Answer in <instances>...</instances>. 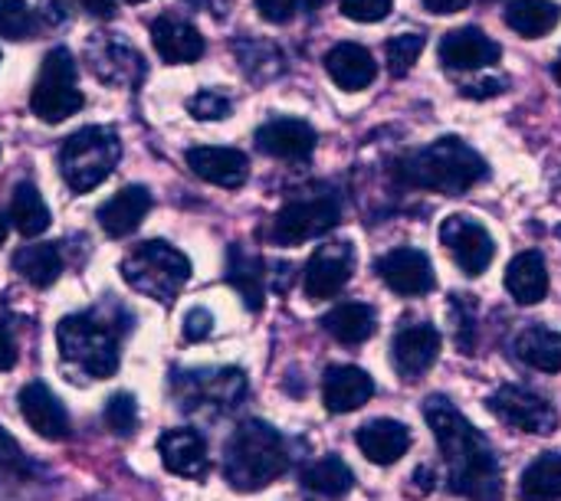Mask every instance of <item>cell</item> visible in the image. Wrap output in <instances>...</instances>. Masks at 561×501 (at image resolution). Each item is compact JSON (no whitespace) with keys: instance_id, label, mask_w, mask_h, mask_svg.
Here are the masks:
<instances>
[{"instance_id":"cell-37","label":"cell","mask_w":561,"mask_h":501,"mask_svg":"<svg viewBox=\"0 0 561 501\" xmlns=\"http://www.w3.org/2000/svg\"><path fill=\"white\" fill-rule=\"evenodd\" d=\"M36 30V13L26 0H0V36L26 39Z\"/></svg>"},{"instance_id":"cell-34","label":"cell","mask_w":561,"mask_h":501,"mask_svg":"<svg viewBox=\"0 0 561 501\" xmlns=\"http://www.w3.org/2000/svg\"><path fill=\"white\" fill-rule=\"evenodd\" d=\"M10 223L23 236H39L49 226V210L43 203V194L33 184H16L10 200Z\"/></svg>"},{"instance_id":"cell-23","label":"cell","mask_w":561,"mask_h":501,"mask_svg":"<svg viewBox=\"0 0 561 501\" xmlns=\"http://www.w3.org/2000/svg\"><path fill=\"white\" fill-rule=\"evenodd\" d=\"M358 450L375 466H394L411 450V430L398 420H371L355 433Z\"/></svg>"},{"instance_id":"cell-30","label":"cell","mask_w":561,"mask_h":501,"mask_svg":"<svg viewBox=\"0 0 561 501\" xmlns=\"http://www.w3.org/2000/svg\"><path fill=\"white\" fill-rule=\"evenodd\" d=\"M266 276H270V272H263V259H256V256H250V253L230 246V253H227V282L243 295V302H247L250 312L263 308V286H266Z\"/></svg>"},{"instance_id":"cell-25","label":"cell","mask_w":561,"mask_h":501,"mask_svg":"<svg viewBox=\"0 0 561 501\" xmlns=\"http://www.w3.org/2000/svg\"><path fill=\"white\" fill-rule=\"evenodd\" d=\"M506 292L519 305H539L549 295V269L539 249H526L506 266Z\"/></svg>"},{"instance_id":"cell-44","label":"cell","mask_w":561,"mask_h":501,"mask_svg":"<svg viewBox=\"0 0 561 501\" xmlns=\"http://www.w3.org/2000/svg\"><path fill=\"white\" fill-rule=\"evenodd\" d=\"M503 89H506V82L500 75H493V79H480V82L463 85V95H470V98H496Z\"/></svg>"},{"instance_id":"cell-11","label":"cell","mask_w":561,"mask_h":501,"mask_svg":"<svg viewBox=\"0 0 561 501\" xmlns=\"http://www.w3.org/2000/svg\"><path fill=\"white\" fill-rule=\"evenodd\" d=\"M355 272V249L352 243L339 240V243H325L312 253L309 266H306V276H302V289L312 302H322V299H335L348 279Z\"/></svg>"},{"instance_id":"cell-15","label":"cell","mask_w":561,"mask_h":501,"mask_svg":"<svg viewBox=\"0 0 561 501\" xmlns=\"http://www.w3.org/2000/svg\"><path fill=\"white\" fill-rule=\"evenodd\" d=\"M371 394H375V381L355 364L329 368L322 377V400L329 413H355L371 400Z\"/></svg>"},{"instance_id":"cell-16","label":"cell","mask_w":561,"mask_h":501,"mask_svg":"<svg viewBox=\"0 0 561 501\" xmlns=\"http://www.w3.org/2000/svg\"><path fill=\"white\" fill-rule=\"evenodd\" d=\"M256 148L270 158L306 161L316 151V128L299 118H273L256 131Z\"/></svg>"},{"instance_id":"cell-43","label":"cell","mask_w":561,"mask_h":501,"mask_svg":"<svg viewBox=\"0 0 561 501\" xmlns=\"http://www.w3.org/2000/svg\"><path fill=\"white\" fill-rule=\"evenodd\" d=\"M299 0H256V10L270 23H289L296 16Z\"/></svg>"},{"instance_id":"cell-26","label":"cell","mask_w":561,"mask_h":501,"mask_svg":"<svg viewBox=\"0 0 561 501\" xmlns=\"http://www.w3.org/2000/svg\"><path fill=\"white\" fill-rule=\"evenodd\" d=\"M184 384L191 387V400L194 404H207V407H233L243 394H247V377L237 368H224V371H201V374H187Z\"/></svg>"},{"instance_id":"cell-28","label":"cell","mask_w":561,"mask_h":501,"mask_svg":"<svg viewBox=\"0 0 561 501\" xmlns=\"http://www.w3.org/2000/svg\"><path fill=\"white\" fill-rule=\"evenodd\" d=\"M325 331L342 345H362L375 335V308L365 302H342L322 318Z\"/></svg>"},{"instance_id":"cell-36","label":"cell","mask_w":561,"mask_h":501,"mask_svg":"<svg viewBox=\"0 0 561 501\" xmlns=\"http://www.w3.org/2000/svg\"><path fill=\"white\" fill-rule=\"evenodd\" d=\"M424 46H427L424 33H398V36H391V39H388V49H385V56H388V72L398 75V79L408 75V72L414 69V62L421 59Z\"/></svg>"},{"instance_id":"cell-6","label":"cell","mask_w":561,"mask_h":501,"mask_svg":"<svg viewBox=\"0 0 561 501\" xmlns=\"http://www.w3.org/2000/svg\"><path fill=\"white\" fill-rule=\"evenodd\" d=\"M62 361L85 377H112L118 371V341L108 322L92 315H69L56 328Z\"/></svg>"},{"instance_id":"cell-10","label":"cell","mask_w":561,"mask_h":501,"mask_svg":"<svg viewBox=\"0 0 561 501\" xmlns=\"http://www.w3.org/2000/svg\"><path fill=\"white\" fill-rule=\"evenodd\" d=\"M490 410L506 423V427H513V430H519V433H533V436H549V433H556L559 430V413H556V407L546 400V397H539V394H533V391H526V387H500L493 397H490Z\"/></svg>"},{"instance_id":"cell-12","label":"cell","mask_w":561,"mask_h":501,"mask_svg":"<svg viewBox=\"0 0 561 501\" xmlns=\"http://www.w3.org/2000/svg\"><path fill=\"white\" fill-rule=\"evenodd\" d=\"M440 358V331L434 325H404L391 341V361L404 381L424 377Z\"/></svg>"},{"instance_id":"cell-4","label":"cell","mask_w":561,"mask_h":501,"mask_svg":"<svg viewBox=\"0 0 561 501\" xmlns=\"http://www.w3.org/2000/svg\"><path fill=\"white\" fill-rule=\"evenodd\" d=\"M122 276L145 299L171 305L191 279V259L181 249L161 240H151V243L135 246L131 256H125Z\"/></svg>"},{"instance_id":"cell-2","label":"cell","mask_w":561,"mask_h":501,"mask_svg":"<svg viewBox=\"0 0 561 501\" xmlns=\"http://www.w3.org/2000/svg\"><path fill=\"white\" fill-rule=\"evenodd\" d=\"M490 174L486 161L460 138H440L421 151H411L394 164V177L414 190H434L444 197L467 194Z\"/></svg>"},{"instance_id":"cell-46","label":"cell","mask_w":561,"mask_h":501,"mask_svg":"<svg viewBox=\"0 0 561 501\" xmlns=\"http://www.w3.org/2000/svg\"><path fill=\"white\" fill-rule=\"evenodd\" d=\"M0 466H20V446L3 430H0Z\"/></svg>"},{"instance_id":"cell-22","label":"cell","mask_w":561,"mask_h":501,"mask_svg":"<svg viewBox=\"0 0 561 501\" xmlns=\"http://www.w3.org/2000/svg\"><path fill=\"white\" fill-rule=\"evenodd\" d=\"M325 72L332 75V82L339 89L358 92V89H368L375 82L378 62L362 43H339L325 53Z\"/></svg>"},{"instance_id":"cell-18","label":"cell","mask_w":561,"mask_h":501,"mask_svg":"<svg viewBox=\"0 0 561 501\" xmlns=\"http://www.w3.org/2000/svg\"><path fill=\"white\" fill-rule=\"evenodd\" d=\"M85 62L92 66V72L102 82H112V85H131L141 75L138 53L131 46H125L122 39H115V36L92 39L89 49H85Z\"/></svg>"},{"instance_id":"cell-49","label":"cell","mask_w":561,"mask_h":501,"mask_svg":"<svg viewBox=\"0 0 561 501\" xmlns=\"http://www.w3.org/2000/svg\"><path fill=\"white\" fill-rule=\"evenodd\" d=\"M302 7H306L309 13H316V10L322 7V0H302Z\"/></svg>"},{"instance_id":"cell-24","label":"cell","mask_w":561,"mask_h":501,"mask_svg":"<svg viewBox=\"0 0 561 501\" xmlns=\"http://www.w3.org/2000/svg\"><path fill=\"white\" fill-rule=\"evenodd\" d=\"M148 210H151V194H148V187H141V184L122 187L108 203L99 207V226H102L108 236L122 240V236H128V233L138 230V223L145 220Z\"/></svg>"},{"instance_id":"cell-35","label":"cell","mask_w":561,"mask_h":501,"mask_svg":"<svg viewBox=\"0 0 561 501\" xmlns=\"http://www.w3.org/2000/svg\"><path fill=\"white\" fill-rule=\"evenodd\" d=\"M240 66L253 75V79H273L276 72H283V56L276 46L270 43H256V39H243L233 46Z\"/></svg>"},{"instance_id":"cell-29","label":"cell","mask_w":561,"mask_h":501,"mask_svg":"<svg viewBox=\"0 0 561 501\" xmlns=\"http://www.w3.org/2000/svg\"><path fill=\"white\" fill-rule=\"evenodd\" d=\"M561 10L556 0H513L506 7V26L526 39H539L559 26Z\"/></svg>"},{"instance_id":"cell-8","label":"cell","mask_w":561,"mask_h":501,"mask_svg":"<svg viewBox=\"0 0 561 501\" xmlns=\"http://www.w3.org/2000/svg\"><path fill=\"white\" fill-rule=\"evenodd\" d=\"M342 220V207L332 194H319V197H302L286 203L276 220H273V240L279 246H299L306 240L325 236L329 230H335V223Z\"/></svg>"},{"instance_id":"cell-9","label":"cell","mask_w":561,"mask_h":501,"mask_svg":"<svg viewBox=\"0 0 561 501\" xmlns=\"http://www.w3.org/2000/svg\"><path fill=\"white\" fill-rule=\"evenodd\" d=\"M440 243L447 246V253L460 266V272H467L470 279L483 276L490 269L493 256H496V243L486 233V226L477 223L473 217H463V213H454V217L444 220Z\"/></svg>"},{"instance_id":"cell-47","label":"cell","mask_w":561,"mask_h":501,"mask_svg":"<svg viewBox=\"0 0 561 501\" xmlns=\"http://www.w3.org/2000/svg\"><path fill=\"white\" fill-rule=\"evenodd\" d=\"M470 0H424V7L437 16H450V13H460Z\"/></svg>"},{"instance_id":"cell-52","label":"cell","mask_w":561,"mask_h":501,"mask_svg":"<svg viewBox=\"0 0 561 501\" xmlns=\"http://www.w3.org/2000/svg\"><path fill=\"white\" fill-rule=\"evenodd\" d=\"M128 3H141V0H128Z\"/></svg>"},{"instance_id":"cell-14","label":"cell","mask_w":561,"mask_h":501,"mask_svg":"<svg viewBox=\"0 0 561 501\" xmlns=\"http://www.w3.org/2000/svg\"><path fill=\"white\" fill-rule=\"evenodd\" d=\"M503 49L496 39H490L483 30L477 26H460V30H450L440 43V62L447 69H483V66H493L500 62Z\"/></svg>"},{"instance_id":"cell-32","label":"cell","mask_w":561,"mask_h":501,"mask_svg":"<svg viewBox=\"0 0 561 501\" xmlns=\"http://www.w3.org/2000/svg\"><path fill=\"white\" fill-rule=\"evenodd\" d=\"M523 501H561V453H546L519 479Z\"/></svg>"},{"instance_id":"cell-50","label":"cell","mask_w":561,"mask_h":501,"mask_svg":"<svg viewBox=\"0 0 561 501\" xmlns=\"http://www.w3.org/2000/svg\"><path fill=\"white\" fill-rule=\"evenodd\" d=\"M3 240H7V220L0 217V246H3Z\"/></svg>"},{"instance_id":"cell-5","label":"cell","mask_w":561,"mask_h":501,"mask_svg":"<svg viewBox=\"0 0 561 501\" xmlns=\"http://www.w3.org/2000/svg\"><path fill=\"white\" fill-rule=\"evenodd\" d=\"M118 158H122L118 135L112 128L92 125V128H82L66 138V144L59 151V171H62V180L69 184V190L89 194L115 171Z\"/></svg>"},{"instance_id":"cell-19","label":"cell","mask_w":561,"mask_h":501,"mask_svg":"<svg viewBox=\"0 0 561 501\" xmlns=\"http://www.w3.org/2000/svg\"><path fill=\"white\" fill-rule=\"evenodd\" d=\"M20 417L43 440L59 443V440L69 436V417H66L62 404L43 384H26L20 391Z\"/></svg>"},{"instance_id":"cell-7","label":"cell","mask_w":561,"mask_h":501,"mask_svg":"<svg viewBox=\"0 0 561 501\" xmlns=\"http://www.w3.org/2000/svg\"><path fill=\"white\" fill-rule=\"evenodd\" d=\"M82 92L76 89V62L69 49H53L43 59L39 79L30 95V108L39 121L56 125L82 108Z\"/></svg>"},{"instance_id":"cell-33","label":"cell","mask_w":561,"mask_h":501,"mask_svg":"<svg viewBox=\"0 0 561 501\" xmlns=\"http://www.w3.org/2000/svg\"><path fill=\"white\" fill-rule=\"evenodd\" d=\"M302 486H306L309 492L322 496V499H342V496L352 492L355 476H352V469H348L339 456H325V459L312 463V466L302 473Z\"/></svg>"},{"instance_id":"cell-38","label":"cell","mask_w":561,"mask_h":501,"mask_svg":"<svg viewBox=\"0 0 561 501\" xmlns=\"http://www.w3.org/2000/svg\"><path fill=\"white\" fill-rule=\"evenodd\" d=\"M105 423L122 440L135 436V430H138V404H135V397L131 394H115L105 404Z\"/></svg>"},{"instance_id":"cell-1","label":"cell","mask_w":561,"mask_h":501,"mask_svg":"<svg viewBox=\"0 0 561 501\" xmlns=\"http://www.w3.org/2000/svg\"><path fill=\"white\" fill-rule=\"evenodd\" d=\"M424 420L437 436L450 489L470 501H500L503 473L490 440L440 394L424 400Z\"/></svg>"},{"instance_id":"cell-48","label":"cell","mask_w":561,"mask_h":501,"mask_svg":"<svg viewBox=\"0 0 561 501\" xmlns=\"http://www.w3.org/2000/svg\"><path fill=\"white\" fill-rule=\"evenodd\" d=\"M79 7L85 10V13H92V16H112L115 13V0H79Z\"/></svg>"},{"instance_id":"cell-20","label":"cell","mask_w":561,"mask_h":501,"mask_svg":"<svg viewBox=\"0 0 561 501\" xmlns=\"http://www.w3.org/2000/svg\"><path fill=\"white\" fill-rule=\"evenodd\" d=\"M158 453H161V463L171 476H181V479L207 476V466H210L207 446H204L197 430H168L158 440Z\"/></svg>"},{"instance_id":"cell-31","label":"cell","mask_w":561,"mask_h":501,"mask_svg":"<svg viewBox=\"0 0 561 501\" xmlns=\"http://www.w3.org/2000/svg\"><path fill=\"white\" fill-rule=\"evenodd\" d=\"M13 269L36 289H46L59 279L62 272V259L59 249L49 243H36V246H23L13 253Z\"/></svg>"},{"instance_id":"cell-40","label":"cell","mask_w":561,"mask_h":501,"mask_svg":"<svg viewBox=\"0 0 561 501\" xmlns=\"http://www.w3.org/2000/svg\"><path fill=\"white\" fill-rule=\"evenodd\" d=\"M454 305L460 308L457 318V345L463 354H477V318H473V302L470 295H454Z\"/></svg>"},{"instance_id":"cell-39","label":"cell","mask_w":561,"mask_h":501,"mask_svg":"<svg viewBox=\"0 0 561 501\" xmlns=\"http://www.w3.org/2000/svg\"><path fill=\"white\" fill-rule=\"evenodd\" d=\"M187 112L197 118V121H224L230 115V98L214 92V89H204L197 92L191 102H187Z\"/></svg>"},{"instance_id":"cell-21","label":"cell","mask_w":561,"mask_h":501,"mask_svg":"<svg viewBox=\"0 0 561 501\" xmlns=\"http://www.w3.org/2000/svg\"><path fill=\"white\" fill-rule=\"evenodd\" d=\"M151 43L158 56L171 66L197 62L204 56V36L197 33V26H191L181 16H158L151 23Z\"/></svg>"},{"instance_id":"cell-45","label":"cell","mask_w":561,"mask_h":501,"mask_svg":"<svg viewBox=\"0 0 561 501\" xmlns=\"http://www.w3.org/2000/svg\"><path fill=\"white\" fill-rule=\"evenodd\" d=\"M16 364V341L7 322H0V371H10Z\"/></svg>"},{"instance_id":"cell-3","label":"cell","mask_w":561,"mask_h":501,"mask_svg":"<svg viewBox=\"0 0 561 501\" xmlns=\"http://www.w3.org/2000/svg\"><path fill=\"white\" fill-rule=\"evenodd\" d=\"M289 469L286 440L263 420H247L227 440L224 479L237 492H260Z\"/></svg>"},{"instance_id":"cell-51","label":"cell","mask_w":561,"mask_h":501,"mask_svg":"<svg viewBox=\"0 0 561 501\" xmlns=\"http://www.w3.org/2000/svg\"><path fill=\"white\" fill-rule=\"evenodd\" d=\"M552 72H556V82L561 85V53H559V62H556V69H552Z\"/></svg>"},{"instance_id":"cell-13","label":"cell","mask_w":561,"mask_h":501,"mask_svg":"<svg viewBox=\"0 0 561 501\" xmlns=\"http://www.w3.org/2000/svg\"><path fill=\"white\" fill-rule=\"evenodd\" d=\"M378 276L385 279V286L398 295H427L434 289V266L427 259V253L401 246L391 249L388 256L378 259Z\"/></svg>"},{"instance_id":"cell-27","label":"cell","mask_w":561,"mask_h":501,"mask_svg":"<svg viewBox=\"0 0 561 501\" xmlns=\"http://www.w3.org/2000/svg\"><path fill=\"white\" fill-rule=\"evenodd\" d=\"M516 358L523 364H529L533 371L542 374H559L561 371V335L546 328V325H533L516 338Z\"/></svg>"},{"instance_id":"cell-41","label":"cell","mask_w":561,"mask_h":501,"mask_svg":"<svg viewBox=\"0 0 561 501\" xmlns=\"http://www.w3.org/2000/svg\"><path fill=\"white\" fill-rule=\"evenodd\" d=\"M342 13L355 23H378L391 13L394 0H342Z\"/></svg>"},{"instance_id":"cell-17","label":"cell","mask_w":561,"mask_h":501,"mask_svg":"<svg viewBox=\"0 0 561 501\" xmlns=\"http://www.w3.org/2000/svg\"><path fill=\"white\" fill-rule=\"evenodd\" d=\"M187 167L207 180V184H217V187H243L247 177H250V161L243 151L237 148H191L187 151Z\"/></svg>"},{"instance_id":"cell-42","label":"cell","mask_w":561,"mask_h":501,"mask_svg":"<svg viewBox=\"0 0 561 501\" xmlns=\"http://www.w3.org/2000/svg\"><path fill=\"white\" fill-rule=\"evenodd\" d=\"M214 331V315L207 308H191L184 315V338L187 341H204Z\"/></svg>"}]
</instances>
